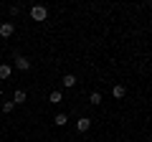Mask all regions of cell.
Returning <instances> with one entry per match:
<instances>
[{"mask_svg": "<svg viewBox=\"0 0 152 142\" xmlns=\"http://www.w3.org/2000/svg\"><path fill=\"white\" fill-rule=\"evenodd\" d=\"M31 18H33V20H38V23L46 20V18H48V8H46V5H33L31 8Z\"/></svg>", "mask_w": 152, "mask_h": 142, "instance_id": "1", "label": "cell"}, {"mask_svg": "<svg viewBox=\"0 0 152 142\" xmlns=\"http://www.w3.org/2000/svg\"><path fill=\"white\" fill-rule=\"evenodd\" d=\"M13 33H15V26L13 23H3L0 26V38H10Z\"/></svg>", "mask_w": 152, "mask_h": 142, "instance_id": "2", "label": "cell"}, {"mask_svg": "<svg viewBox=\"0 0 152 142\" xmlns=\"http://www.w3.org/2000/svg\"><path fill=\"white\" fill-rule=\"evenodd\" d=\"M15 69H20V71H28V69H31V61H28L26 56L15 53Z\"/></svg>", "mask_w": 152, "mask_h": 142, "instance_id": "3", "label": "cell"}, {"mask_svg": "<svg viewBox=\"0 0 152 142\" xmlns=\"http://www.w3.org/2000/svg\"><path fill=\"white\" fill-rule=\"evenodd\" d=\"M89 127H91V119L89 117H79L76 119V130L79 132H89Z\"/></svg>", "mask_w": 152, "mask_h": 142, "instance_id": "4", "label": "cell"}, {"mask_svg": "<svg viewBox=\"0 0 152 142\" xmlns=\"http://www.w3.org/2000/svg\"><path fill=\"white\" fill-rule=\"evenodd\" d=\"M48 102H53V104H61V102H64V91H61V89H53V91L48 94Z\"/></svg>", "mask_w": 152, "mask_h": 142, "instance_id": "5", "label": "cell"}, {"mask_svg": "<svg viewBox=\"0 0 152 142\" xmlns=\"http://www.w3.org/2000/svg\"><path fill=\"white\" fill-rule=\"evenodd\" d=\"M124 94H127V89L122 86V84H114V89H112V97L114 99H124Z\"/></svg>", "mask_w": 152, "mask_h": 142, "instance_id": "6", "label": "cell"}, {"mask_svg": "<svg viewBox=\"0 0 152 142\" xmlns=\"http://www.w3.org/2000/svg\"><path fill=\"white\" fill-rule=\"evenodd\" d=\"M61 84H64L66 89H74L76 86V76H74V74H66V76L61 79Z\"/></svg>", "mask_w": 152, "mask_h": 142, "instance_id": "7", "label": "cell"}, {"mask_svg": "<svg viewBox=\"0 0 152 142\" xmlns=\"http://www.w3.org/2000/svg\"><path fill=\"white\" fill-rule=\"evenodd\" d=\"M10 74H13L10 64H0V79H10Z\"/></svg>", "mask_w": 152, "mask_h": 142, "instance_id": "8", "label": "cell"}, {"mask_svg": "<svg viewBox=\"0 0 152 142\" xmlns=\"http://www.w3.org/2000/svg\"><path fill=\"white\" fill-rule=\"evenodd\" d=\"M26 102V91L23 89H15V94H13V104H23Z\"/></svg>", "mask_w": 152, "mask_h": 142, "instance_id": "9", "label": "cell"}, {"mask_svg": "<svg viewBox=\"0 0 152 142\" xmlns=\"http://www.w3.org/2000/svg\"><path fill=\"white\" fill-rule=\"evenodd\" d=\"M53 124H56V127H66V124H69V117H66V114H56Z\"/></svg>", "mask_w": 152, "mask_h": 142, "instance_id": "10", "label": "cell"}, {"mask_svg": "<svg viewBox=\"0 0 152 142\" xmlns=\"http://www.w3.org/2000/svg\"><path fill=\"white\" fill-rule=\"evenodd\" d=\"M89 102H91L94 107H96V104H102V94H99V91H91V94H89Z\"/></svg>", "mask_w": 152, "mask_h": 142, "instance_id": "11", "label": "cell"}, {"mask_svg": "<svg viewBox=\"0 0 152 142\" xmlns=\"http://www.w3.org/2000/svg\"><path fill=\"white\" fill-rule=\"evenodd\" d=\"M13 109H15V104H13V102H5V104H3V112H13Z\"/></svg>", "mask_w": 152, "mask_h": 142, "instance_id": "12", "label": "cell"}, {"mask_svg": "<svg viewBox=\"0 0 152 142\" xmlns=\"http://www.w3.org/2000/svg\"><path fill=\"white\" fill-rule=\"evenodd\" d=\"M53 142H58V140H53Z\"/></svg>", "mask_w": 152, "mask_h": 142, "instance_id": "13", "label": "cell"}]
</instances>
